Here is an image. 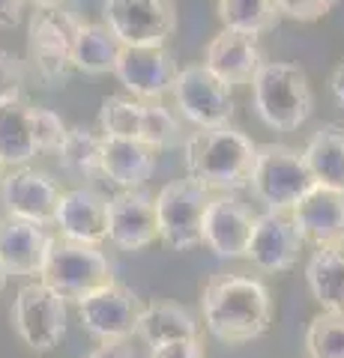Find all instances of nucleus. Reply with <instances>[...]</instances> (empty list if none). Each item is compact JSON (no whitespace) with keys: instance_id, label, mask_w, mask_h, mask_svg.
<instances>
[{"instance_id":"1","label":"nucleus","mask_w":344,"mask_h":358,"mask_svg":"<svg viewBox=\"0 0 344 358\" xmlns=\"http://www.w3.org/2000/svg\"><path fill=\"white\" fill-rule=\"evenodd\" d=\"M207 331L221 343H249L266 334L273 299L263 281L249 275H213L201 293Z\"/></svg>"},{"instance_id":"2","label":"nucleus","mask_w":344,"mask_h":358,"mask_svg":"<svg viewBox=\"0 0 344 358\" xmlns=\"http://www.w3.org/2000/svg\"><path fill=\"white\" fill-rule=\"evenodd\" d=\"M258 143L231 126L201 129L186 141V171L209 192H237L252 182Z\"/></svg>"},{"instance_id":"3","label":"nucleus","mask_w":344,"mask_h":358,"mask_svg":"<svg viewBox=\"0 0 344 358\" xmlns=\"http://www.w3.org/2000/svg\"><path fill=\"white\" fill-rule=\"evenodd\" d=\"M258 117L275 131H294L312 117L315 96L305 72L296 63L266 60L252 81Z\"/></svg>"},{"instance_id":"4","label":"nucleus","mask_w":344,"mask_h":358,"mask_svg":"<svg viewBox=\"0 0 344 358\" xmlns=\"http://www.w3.org/2000/svg\"><path fill=\"white\" fill-rule=\"evenodd\" d=\"M249 185L270 212H291L317 182L299 150L284 143H263L258 147V162Z\"/></svg>"},{"instance_id":"5","label":"nucleus","mask_w":344,"mask_h":358,"mask_svg":"<svg viewBox=\"0 0 344 358\" xmlns=\"http://www.w3.org/2000/svg\"><path fill=\"white\" fill-rule=\"evenodd\" d=\"M42 281L57 289L66 301H81L99 287L114 281V268H111L108 257L99 251V245L54 239L48 260L42 266Z\"/></svg>"},{"instance_id":"6","label":"nucleus","mask_w":344,"mask_h":358,"mask_svg":"<svg viewBox=\"0 0 344 358\" xmlns=\"http://www.w3.org/2000/svg\"><path fill=\"white\" fill-rule=\"evenodd\" d=\"M84 21L69 13V9L54 6H39V13H33L30 27H27V51L30 60L36 66L42 81L51 87H60L72 69V48L75 36H78Z\"/></svg>"},{"instance_id":"7","label":"nucleus","mask_w":344,"mask_h":358,"mask_svg":"<svg viewBox=\"0 0 344 358\" xmlns=\"http://www.w3.org/2000/svg\"><path fill=\"white\" fill-rule=\"evenodd\" d=\"M209 200V188L195 182L192 176L162 185L156 194L159 239L171 251H188L204 242V215Z\"/></svg>"},{"instance_id":"8","label":"nucleus","mask_w":344,"mask_h":358,"mask_svg":"<svg viewBox=\"0 0 344 358\" xmlns=\"http://www.w3.org/2000/svg\"><path fill=\"white\" fill-rule=\"evenodd\" d=\"M99 126H102L105 138H126V141H141L150 147H171L180 138V126L168 108L162 105H147L138 99L126 96H108L102 99L99 108Z\"/></svg>"},{"instance_id":"9","label":"nucleus","mask_w":344,"mask_h":358,"mask_svg":"<svg viewBox=\"0 0 344 358\" xmlns=\"http://www.w3.org/2000/svg\"><path fill=\"white\" fill-rule=\"evenodd\" d=\"M13 326L33 352H51L66 334V299L46 281L25 284L13 305Z\"/></svg>"},{"instance_id":"10","label":"nucleus","mask_w":344,"mask_h":358,"mask_svg":"<svg viewBox=\"0 0 344 358\" xmlns=\"http://www.w3.org/2000/svg\"><path fill=\"white\" fill-rule=\"evenodd\" d=\"M171 93H174V102L180 108V114L188 122H195L198 129L228 126L231 117H234L231 87L221 84L204 63L183 66Z\"/></svg>"},{"instance_id":"11","label":"nucleus","mask_w":344,"mask_h":358,"mask_svg":"<svg viewBox=\"0 0 344 358\" xmlns=\"http://www.w3.org/2000/svg\"><path fill=\"white\" fill-rule=\"evenodd\" d=\"M102 18L123 45H165L177 30L174 0H105Z\"/></svg>"},{"instance_id":"12","label":"nucleus","mask_w":344,"mask_h":358,"mask_svg":"<svg viewBox=\"0 0 344 358\" xmlns=\"http://www.w3.org/2000/svg\"><path fill=\"white\" fill-rule=\"evenodd\" d=\"M84 329L99 341H126L138 334L144 301L129 287L111 281L78 301Z\"/></svg>"},{"instance_id":"13","label":"nucleus","mask_w":344,"mask_h":358,"mask_svg":"<svg viewBox=\"0 0 344 358\" xmlns=\"http://www.w3.org/2000/svg\"><path fill=\"white\" fill-rule=\"evenodd\" d=\"M117 81L138 99H162L174 90L180 66L165 45H123L114 66Z\"/></svg>"},{"instance_id":"14","label":"nucleus","mask_w":344,"mask_h":358,"mask_svg":"<svg viewBox=\"0 0 344 358\" xmlns=\"http://www.w3.org/2000/svg\"><path fill=\"white\" fill-rule=\"evenodd\" d=\"M156 239V197L141 188H123L108 200V242H114L123 251H141Z\"/></svg>"},{"instance_id":"15","label":"nucleus","mask_w":344,"mask_h":358,"mask_svg":"<svg viewBox=\"0 0 344 358\" xmlns=\"http://www.w3.org/2000/svg\"><path fill=\"white\" fill-rule=\"evenodd\" d=\"M303 233L296 230L291 212H270L258 215L254 221V233L246 251V260H252L261 272H287L294 268L303 251Z\"/></svg>"},{"instance_id":"16","label":"nucleus","mask_w":344,"mask_h":358,"mask_svg":"<svg viewBox=\"0 0 344 358\" xmlns=\"http://www.w3.org/2000/svg\"><path fill=\"white\" fill-rule=\"evenodd\" d=\"M60 185L36 167H13L0 185V200L13 218L51 224L60 203Z\"/></svg>"},{"instance_id":"17","label":"nucleus","mask_w":344,"mask_h":358,"mask_svg":"<svg viewBox=\"0 0 344 358\" xmlns=\"http://www.w3.org/2000/svg\"><path fill=\"white\" fill-rule=\"evenodd\" d=\"M54 236L46 224L25 221V218H0V266L13 278L42 275V266L48 260Z\"/></svg>"},{"instance_id":"18","label":"nucleus","mask_w":344,"mask_h":358,"mask_svg":"<svg viewBox=\"0 0 344 358\" xmlns=\"http://www.w3.org/2000/svg\"><path fill=\"white\" fill-rule=\"evenodd\" d=\"M254 221H258V215H252V209L240 197L234 194L213 197L204 215V242L221 260L246 257L254 233Z\"/></svg>"},{"instance_id":"19","label":"nucleus","mask_w":344,"mask_h":358,"mask_svg":"<svg viewBox=\"0 0 344 358\" xmlns=\"http://www.w3.org/2000/svg\"><path fill=\"white\" fill-rule=\"evenodd\" d=\"M291 218L305 242L315 248H336L344 245V192L326 185H315L291 209Z\"/></svg>"},{"instance_id":"20","label":"nucleus","mask_w":344,"mask_h":358,"mask_svg":"<svg viewBox=\"0 0 344 358\" xmlns=\"http://www.w3.org/2000/svg\"><path fill=\"white\" fill-rule=\"evenodd\" d=\"M263 63L266 60L261 54L258 36H246V33H237L228 27L209 39L204 54V66L228 87L252 84Z\"/></svg>"},{"instance_id":"21","label":"nucleus","mask_w":344,"mask_h":358,"mask_svg":"<svg viewBox=\"0 0 344 358\" xmlns=\"http://www.w3.org/2000/svg\"><path fill=\"white\" fill-rule=\"evenodd\" d=\"M54 224L60 227L63 239L99 245L108 239V197L93 188H69L60 194Z\"/></svg>"},{"instance_id":"22","label":"nucleus","mask_w":344,"mask_h":358,"mask_svg":"<svg viewBox=\"0 0 344 358\" xmlns=\"http://www.w3.org/2000/svg\"><path fill=\"white\" fill-rule=\"evenodd\" d=\"M156 171V147L102 134V173L120 188H141Z\"/></svg>"},{"instance_id":"23","label":"nucleus","mask_w":344,"mask_h":358,"mask_svg":"<svg viewBox=\"0 0 344 358\" xmlns=\"http://www.w3.org/2000/svg\"><path fill=\"white\" fill-rule=\"evenodd\" d=\"M308 293L320 305V310L344 313V245L317 248L305 266Z\"/></svg>"},{"instance_id":"24","label":"nucleus","mask_w":344,"mask_h":358,"mask_svg":"<svg viewBox=\"0 0 344 358\" xmlns=\"http://www.w3.org/2000/svg\"><path fill=\"white\" fill-rule=\"evenodd\" d=\"M39 152L33 134V105L6 102L0 105V162L6 167H25Z\"/></svg>"},{"instance_id":"25","label":"nucleus","mask_w":344,"mask_h":358,"mask_svg":"<svg viewBox=\"0 0 344 358\" xmlns=\"http://www.w3.org/2000/svg\"><path fill=\"white\" fill-rule=\"evenodd\" d=\"M305 164L317 185L344 192V129L329 122L320 126L305 143Z\"/></svg>"},{"instance_id":"26","label":"nucleus","mask_w":344,"mask_h":358,"mask_svg":"<svg viewBox=\"0 0 344 358\" xmlns=\"http://www.w3.org/2000/svg\"><path fill=\"white\" fill-rule=\"evenodd\" d=\"M138 334L150 346L195 341L198 338V320L192 317V310H186L183 305H174V301H150V305H144Z\"/></svg>"},{"instance_id":"27","label":"nucleus","mask_w":344,"mask_h":358,"mask_svg":"<svg viewBox=\"0 0 344 358\" xmlns=\"http://www.w3.org/2000/svg\"><path fill=\"white\" fill-rule=\"evenodd\" d=\"M120 51H123V42L108 30L105 21L102 24H81L72 48V66L87 75L114 72Z\"/></svg>"},{"instance_id":"28","label":"nucleus","mask_w":344,"mask_h":358,"mask_svg":"<svg viewBox=\"0 0 344 358\" xmlns=\"http://www.w3.org/2000/svg\"><path fill=\"white\" fill-rule=\"evenodd\" d=\"M216 13L228 30L246 33V36H261L273 30L282 15L275 0H216Z\"/></svg>"},{"instance_id":"29","label":"nucleus","mask_w":344,"mask_h":358,"mask_svg":"<svg viewBox=\"0 0 344 358\" xmlns=\"http://www.w3.org/2000/svg\"><path fill=\"white\" fill-rule=\"evenodd\" d=\"M60 167L78 176L102 173V138H96L90 129L75 126L66 131L60 143Z\"/></svg>"},{"instance_id":"30","label":"nucleus","mask_w":344,"mask_h":358,"mask_svg":"<svg viewBox=\"0 0 344 358\" xmlns=\"http://www.w3.org/2000/svg\"><path fill=\"white\" fill-rule=\"evenodd\" d=\"M308 358H344V313L320 310L305 331Z\"/></svg>"},{"instance_id":"31","label":"nucleus","mask_w":344,"mask_h":358,"mask_svg":"<svg viewBox=\"0 0 344 358\" xmlns=\"http://www.w3.org/2000/svg\"><path fill=\"white\" fill-rule=\"evenodd\" d=\"M66 122L60 114H54L51 108H33V134H36V147L39 152L60 150V143L66 138Z\"/></svg>"},{"instance_id":"32","label":"nucleus","mask_w":344,"mask_h":358,"mask_svg":"<svg viewBox=\"0 0 344 358\" xmlns=\"http://www.w3.org/2000/svg\"><path fill=\"white\" fill-rule=\"evenodd\" d=\"M21 84H25V72L15 54L0 48V105L21 99Z\"/></svg>"},{"instance_id":"33","label":"nucleus","mask_w":344,"mask_h":358,"mask_svg":"<svg viewBox=\"0 0 344 358\" xmlns=\"http://www.w3.org/2000/svg\"><path fill=\"white\" fill-rule=\"evenodd\" d=\"M338 0H275L279 13L294 21H317L324 18Z\"/></svg>"},{"instance_id":"34","label":"nucleus","mask_w":344,"mask_h":358,"mask_svg":"<svg viewBox=\"0 0 344 358\" xmlns=\"http://www.w3.org/2000/svg\"><path fill=\"white\" fill-rule=\"evenodd\" d=\"M150 358H207L201 341H177V343H165V346H153Z\"/></svg>"},{"instance_id":"35","label":"nucleus","mask_w":344,"mask_h":358,"mask_svg":"<svg viewBox=\"0 0 344 358\" xmlns=\"http://www.w3.org/2000/svg\"><path fill=\"white\" fill-rule=\"evenodd\" d=\"M87 358H138V352L126 341H102V346H96Z\"/></svg>"},{"instance_id":"36","label":"nucleus","mask_w":344,"mask_h":358,"mask_svg":"<svg viewBox=\"0 0 344 358\" xmlns=\"http://www.w3.org/2000/svg\"><path fill=\"white\" fill-rule=\"evenodd\" d=\"M27 0H0V30H9L21 21Z\"/></svg>"},{"instance_id":"37","label":"nucleus","mask_w":344,"mask_h":358,"mask_svg":"<svg viewBox=\"0 0 344 358\" xmlns=\"http://www.w3.org/2000/svg\"><path fill=\"white\" fill-rule=\"evenodd\" d=\"M329 90H332V96H336V102L344 108V60L332 69L329 75Z\"/></svg>"},{"instance_id":"38","label":"nucleus","mask_w":344,"mask_h":358,"mask_svg":"<svg viewBox=\"0 0 344 358\" xmlns=\"http://www.w3.org/2000/svg\"><path fill=\"white\" fill-rule=\"evenodd\" d=\"M6 281H9V275L4 272V266H0V293H4V287H6Z\"/></svg>"},{"instance_id":"39","label":"nucleus","mask_w":344,"mask_h":358,"mask_svg":"<svg viewBox=\"0 0 344 358\" xmlns=\"http://www.w3.org/2000/svg\"><path fill=\"white\" fill-rule=\"evenodd\" d=\"M30 3H36V6H54L57 0H30Z\"/></svg>"},{"instance_id":"40","label":"nucleus","mask_w":344,"mask_h":358,"mask_svg":"<svg viewBox=\"0 0 344 358\" xmlns=\"http://www.w3.org/2000/svg\"><path fill=\"white\" fill-rule=\"evenodd\" d=\"M4 179H6V164L0 162V185H4Z\"/></svg>"}]
</instances>
